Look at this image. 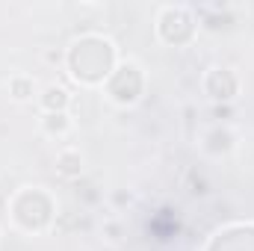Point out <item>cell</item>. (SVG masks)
<instances>
[{"instance_id": "1", "label": "cell", "mask_w": 254, "mask_h": 251, "mask_svg": "<svg viewBox=\"0 0 254 251\" xmlns=\"http://www.w3.org/2000/svg\"><path fill=\"white\" fill-rule=\"evenodd\" d=\"M68 92H65L63 86H48L45 89V95H42V107L48 110V113H65V107H68Z\"/></svg>"}, {"instance_id": "2", "label": "cell", "mask_w": 254, "mask_h": 251, "mask_svg": "<svg viewBox=\"0 0 254 251\" xmlns=\"http://www.w3.org/2000/svg\"><path fill=\"white\" fill-rule=\"evenodd\" d=\"M57 169H60L63 178H77V175L83 172V157H80L77 151H63V154L57 157Z\"/></svg>"}, {"instance_id": "3", "label": "cell", "mask_w": 254, "mask_h": 251, "mask_svg": "<svg viewBox=\"0 0 254 251\" xmlns=\"http://www.w3.org/2000/svg\"><path fill=\"white\" fill-rule=\"evenodd\" d=\"M33 80L30 77H12L9 80V92H12V98L15 101H27V98H33Z\"/></svg>"}, {"instance_id": "4", "label": "cell", "mask_w": 254, "mask_h": 251, "mask_svg": "<svg viewBox=\"0 0 254 251\" xmlns=\"http://www.w3.org/2000/svg\"><path fill=\"white\" fill-rule=\"evenodd\" d=\"M42 127L48 130V133H68V127H71V122H68V116L65 113H48L45 119H42Z\"/></svg>"}]
</instances>
